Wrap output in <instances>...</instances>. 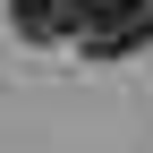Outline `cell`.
<instances>
[{
    "mask_svg": "<svg viewBox=\"0 0 153 153\" xmlns=\"http://www.w3.org/2000/svg\"><path fill=\"white\" fill-rule=\"evenodd\" d=\"M145 43H153V0H94L85 26H76L85 60H136Z\"/></svg>",
    "mask_w": 153,
    "mask_h": 153,
    "instance_id": "6da1fadb",
    "label": "cell"
},
{
    "mask_svg": "<svg viewBox=\"0 0 153 153\" xmlns=\"http://www.w3.org/2000/svg\"><path fill=\"white\" fill-rule=\"evenodd\" d=\"M85 9H94V0H9V34H17V43H34V51L76 43Z\"/></svg>",
    "mask_w": 153,
    "mask_h": 153,
    "instance_id": "7a4b0ae2",
    "label": "cell"
}]
</instances>
